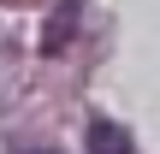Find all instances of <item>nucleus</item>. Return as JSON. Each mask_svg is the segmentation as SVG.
Returning a JSON list of instances; mask_svg holds the SVG:
<instances>
[{"mask_svg":"<svg viewBox=\"0 0 160 154\" xmlns=\"http://www.w3.org/2000/svg\"><path fill=\"white\" fill-rule=\"evenodd\" d=\"M77 18H83V6H77V0H59V6L48 12V24H42V53H48V59H59V53H65V42L77 36Z\"/></svg>","mask_w":160,"mask_h":154,"instance_id":"1","label":"nucleus"},{"mask_svg":"<svg viewBox=\"0 0 160 154\" xmlns=\"http://www.w3.org/2000/svg\"><path fill=\"white\" fill-rule=\"evenodd\" d=\"M89 154H137V148H131V131H125V125L95 119V125H89Z\"/></svg>","mask_w":160,"mask_h":154,"instance_id":"2","label":"nucleus"},{"mask_svg":"<svg viewBox=\"0 0 160 154\" xmlns=\"http://www.w3.org/2000/svg\"><path fill=\"white\" fill-rule=\"evenodd\" d=\"M18 154H59V148H18Z\"/></svg>","mask_w":160,"mask_h":154,"instance_id":"3","label":"nucleus"}]
</instances>
